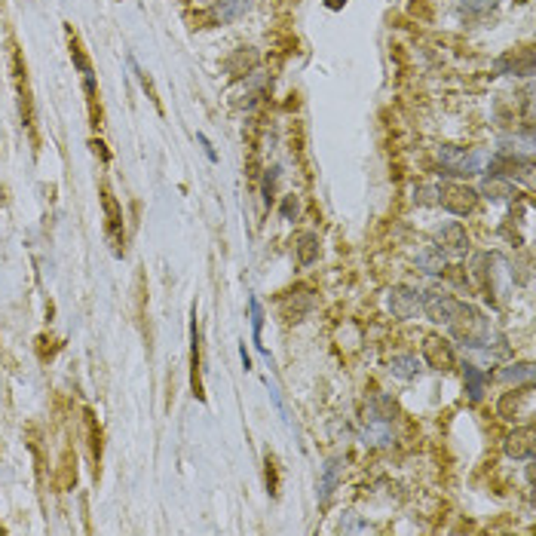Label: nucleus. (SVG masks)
I'll return each instance as SVG.
<instances>
[{
    "mask_svg": "<svg viewBox=\"0 0 536 536\" xmlns=\"http://www.w3.org/2000/svg\"><path fill=\"white\" fill-rule=\"evenodd\" d=\"M438 163L448 175H475L482 172V153L463 151V147H441Z\"/></svg>",
    "mask_w": 536,
    "mask_h": 536,
    "instance_id": "f257e3e1",
    "label": "nucleus"
},
{
    "mask_svg": "<svg viewBox=\"0 0 536 536\" xmlns=\"http://www.w3.org/2000/svg\"><path fill=\"white\" fill-rule=\"evenodd\" d=\"M13 80H16V92H18V110H22V123L34 132V98H31V86H28V68L22 52L13 46Z\"/></svg>",
    "mask_w": 536,
    "mask_h": 536,
    "instance_id": "f03ea898",
    "label": "nucleus"
},
{
    "mask_svg": "<svg viewBox=\"0 0 536 536\" xmlns=\"http://www.w3.org/2000/svg\"><path fill=\"white\" fill-rule=\"evenodd\" d=\"M436 193H438L441 206H445L450 215H469V211L475 209V202H478V193L463 187V184H441Z\"/></svg>",
    "mask_w": 536,
    "mask_h": 536,
    "instance_id": "7ed1b4c3",
    "label": "nucleus"
},
{
    "mask_svg": "<svg viewBox=\"0 0 536 536\" xmlns=\"http://www.w3.org/2000/svg\"><path fill=\"white\" fill-rule=\"evenodd\" d=\"M420 303H423V310H426V316L432 322H445V325L457 316V310H460V301L454 298V294H448V291H429Z\"/></svg>",
    "mask_w": 536,
    "mask_h": 536,
    "instance_id": "20e7f679",
    "label": "nucleus"
},
{
    "mask_svg": "<svg viewBox=\"0 0 536 536\" xmlns=\"http://www.w3.org/2000/svg\"><path fill=\"white\" fill-rule=\"evenodd\" d=\"M500 414H503V417H509V420H524V423H530V420H533V386H528V390H518V392H509V395H503Z\"/></svg>",
    "mask_w": 536,
    "mask_h": 536,
    "instance_id": "39448f33",
    "label": "nucleus"
},
{
    "mask_svg": "<svg viewBox=\"0 0 536 536\" xmlns=\"http://www.w3.org/2000/svg\"><path fill=\"white\" fill-rule=\"evenodd\" d=\"M101 206H105V218H107V236L114 243L117 252H123V243H126V233H123V211H120L114 193L107 187H101Z\"/></svg>",
    "mask_w": 536,
    "mask_h": 536,
    "instance_id": "423d86ee",
    "label": "nucleus"
},
{
    "mask_svg": "<svg viewBox=\"0 0 536 536\" xmlns=\"http://www.w3.org/2000/svg\"><path fill=\"white\" fill-rule=\"evenodd\" d=\"M190 386L199 402L206 399V392H202V344H199L197 313H193V322H190Z\"/></svg>",
    "mask_w": 536,
    "mask_h": 536,
    "instance_id": "0eeeda50",
    "label": "nucleus"
},
{
    "mask_svg": "<svg viewBox=\"0 0 536 536\" xmlns=\"http://www.w3.org/2000/svg\"><path fill=\"white\" fill-rule=\"evenodd\" d=\"M420 301H423V298H420V291L399 285V289H392V291H390V313H392L395 319H411L414 313H417Z\"/></svg>",
    "mask_w": 536,
    "mask_h": 536,
    "instance_id": "6e6552de",
    "label": "nucleus"
},
{
    "mask_svg": "<svg viewBox=\"0 0 536 536\" xmlns=\"http://www.w3.org/2000/svg\"><path fill=\"white\" fill-rule=\"evenodd\" d=\"M423 356H426V362L432 368H438V371L454 368V349H450V344L448 340H441V337H426V344H423Z\"/></svg>",
    "mask_w": 536,
    "mask_h": 536,
    "instance_id": "1a4fd4ad",
    "label": "nucleus"
},
{
    "mask_svg": "<svg viewBox=\"0 0 536 536\" xmlns=\"http://www.w3.org/2000/svg\"><path fill=\"white\" fill-rule=\"evenodd\" d=\"M533 429H521L515 432V436H509V441H506V454H509L512 460H530L533 457Z\"/></svg>",
    "mask_w": 536,
    "mask_h": 536,
    "instance_id": "9d476101",
    "label": "nucleus"
},
{
    "mask_svg": "<svg viewBox=\"0 0 536 536\" xmlns=\"http://www.w3.org/2000/svg\"><path fill=\"white\" fill-rule=\"evenodd\" d=\"M337 478H340V460H328L325 472H322V482H319V506H328L331 494H334V487H337Z\"/></svg>",
    "mask_w": 536,
    "mask_h": 536,
    "instance_id": "9b49d317",
    "label": "nucleus"
},
{
    "mask_svg": "<svg viewBox=\"0 0 536 536\" xmlns=\"http://www.w3.org/2000/svg\"><path fill=\"white\" fill-rule=\"evenodd\" d=\"M83 423H86V438H89V450H92V460H95V475H98V463H101V429H98V420L92 411H83Z\"/></svg>",
    "mask_w": 536,
    "mask_h": 536,
    "instance_id": "f8f14e48",
    "label": "nucleus"
},
{
    "mask_svg": "<svg viewBox=\"0 0 536 536\" xmlns=\"http://www.w3.org/2000/svg\"><path fill=\"white\" fill-rule=\"evenodd\" d=\"M463 380H466V392H469V399H472V402H478V399H482V395H484V383H487V377L482 374V371H478V368L475 365H463Z\"/></svg>",
    "mask_w": 536,
    "mask_h": 536,
    "instance_id": "ddd939ff",
    "label": "nucleus"
},
{
    "mask_svg": "<svg viewBox=\"0 0 536 536\" xmlns=\"http://www.w3.org/2000/svg\"><path fill=\"white\" fill-rule=\"evenodd\" d=\"M438 236H441V243L450 245V248H457V252H463V248L469 245L466 230H463V224H460V221H450V224H445Z\"/></svg>",
    "mask_w": 536,
    "mask_h": 536,
    "instance_id": "4468645a",
    "label": "nucleus"
},
{
    "mask_svg": "<svg viewBox=\"0 0 536 536\" xmlns=\"http://www.w3.org/2000/svg\"><path fill=\"white\" fill-rule=\"evenodd\" d=\"M68 46H71V59L74 64H77V71L86 77V74H92V62L86 59V52H83V43H80V37L74 28H68Z\"/></svg>",
    "mask_w": 536,
    "mask_h": 536,
    "instance_id": "2eb2a0df",
    "label": "nucleus"
},
{
    "mask_svg": "<svg viewBox=\"0 0 536 536\" xmlns=\"http://www.w3.org/2000/svg\"><path fill=\"white\" fill-rule=\"evenodd\" d=\"M390 371L395 377H402V380H411V377L420 374V362H417V356H395L390 362Z\"/></svg>",
    "mask_w": 536,
    "mask_h": 536,
    "instance_id": "dca6fc26",
    "label": "nucleus"
},
{
    "mask_svg": "<svg viewBox=\"0 0 536 536\" xmlns=\"http://www.w3.org/2000/svg\"><path fill=\"white\" fill-rule=\"evenodd\" d=\"M248 6H252L248 0H221V4L215 6V18L218 22H233V18L243 16Z\"/></svg>",
    "mask_w": 536,
    "mask_h": 536,
    "instance_id": "f3484780",
    "label": "nucleus"
},
{
    "mask_svg": "<svg viewBox=\"0 0 536 536\" xmlns=\"http://www.w3.org/2000/svg\"><path fill=\"white\" fill-rule=\"evenodd\" d=\"M484 193L494 199H512L515 197V184L500 178V175H491V178L484 181Z\"/></svg>",
    "mask_w": 536,
    "mask_h": 536,
    "instance_id": "a211bd4d",
    "label": "nucleus"
},
{
    "mask_svg": "<svg viewBox=\"0 0 536 536\" xmlns=\"http://www.w3.org/2000/svg\"><path fill=\"white\" fill-rule=\"evenodd\" d=\"M500 377L506 383H533V365L530 362H521V365H509L503 368Z\"/></svg>",
    "mask_w": 536,
    "mask_h": 536,
    "instance_id": "6ab92c4d",
    "label": "nucleus"
},
{
    "mask_svg": "<svg viewBox=\"0 0 536 536\" xmlns=\"http://www.w3.org/2000/svg\"><path fill=\"white\" fill-rule=\"evenodd\" d=\"M417 264H420L426 273L436 276V273H441V267H445V252H441L438 245H436V248H426V252L417 255Z\"/></svg>",
    "mask_w": 536,
    "mask_h": 536,
    "instance_id": "aec40b11",
    "label": "nucleus"
},
{
    "mask_svg": "<svg viewBox=\"0 0 536 536\" xmlns=\"http://www.w3.org/2000/svg\"><path fill=\"white\" fill-rule=\"evenodd\" d=\"M316 255H319V239L313 236V233H303L301 243H298V261L307 267V264L316 261Z\"/></svg>",
    "mask_w": 536,
    "mask_h": 536,
    "instance_id": "412c9836",
    "label": "nucleus"
},
{
    "mask_svg": "<svg viewBox=\"0 0 536 536\" xmlns=\"http://www.w3.org/2000/svg\"><path fill=\"white\" fill-rule=\"evenodd\" d=\"M248 310H252V328H255V346L264 353V344H261V328H264V307L257 298H248Z\"/></svg>",
    "mask_w": 536,
    "mask_h": 536,
    "instance_id": "4be33fe9",
    "label": "nucleus"
},
{
    "mask_svg": "<svg viewBox=\"0 0 536 536\" xmlns=\"http://www.w3.org/2000/svg\"><path fill=\"white\" fill-rule=\"evenodd\" d=\"M267 491H270V496L279 494V475H276V460L267 457Z\"/></svg>",
    "mask_w": 536,
    "mask_h": 536,
    "instance_id": "5701e85b",
    "label": "nucleus"
},
{
    "mask_svg": "<svg viewBox=\"0 0 536 536\" xmlns=\"http://www.w3.org/2000/svg\"><path fill=\"white\" fill-rule=\"evenodd\" d=\"M276 178H279V169H267V178H264V199H267V206H270V199H273Z\"/></svg>",
    "mask_w": 536,
    "mask_h": 536,
    "instance_id": "b1692460",
    "label": "nucleus"
},
{
    "mask_svg": "<svg viewBox=\"0 0 536 536\" xmlns=\"http://www.w3.org/2000/svg\"><path fill=\"white\" fill-rule=\"evenodd\" d=\"M491 6L494 0H469V4H463V13H487Z\"/></svg>",
    "mask_w": 536,
    "mask_h": 536,
    "instance_id": "393cba45",
    "label": "nucleus"
},
{
    "mask_svg": "<svg viewBox=\"0 0 536 536\" xmlns=\"http://www.w3.org/2000/svg\"><path fill=\"white\" fill-rule=\"evenodd\" d=\"M138 80H141V89L147 92V98H151V101H153V105H156V107H160V98H156V89H153V83H151V80H147V74H141V71H138Z\"/></svg>",
    "mask_w": 536,
    "mask_h": 536,
    "instance_id": "a878e982",
    "label": "nucleus"
},
{
    "mask_svg": "<svg viewBox=\"0 0 536 536\" xmlns=\"http://www.w3.org/2000/svg\"><path fill=\"white\" fill-rule=\"evenodd\" d=\"M282 215H285V221H291L294 215H298V202H294V197H285V202H282Z\"/></svg>",
    "mask_w": 536,
    "mask_h": 536,
    "instance_id": "bb28decb",
    "label": "nucleus"
},
{
    "mask_svg": "<svg viewBox=\"0 0 536 536\" xmlns=\"http://www.w3.org/2000/svg\"><path fill=\"white\" fill-rule=\"evenodd\" d=\"M199 144H202V147H206V156H209V160H211V163H215V160H218V156H215V151H211V141H209V138H206V135H199Z\"/></svg>",
    "mask_w": 536,
    "mask_h": 536,
    "instance_id": "cd10ccee",
    "label": "nucleus"
},
{
    "mask_svg": "<svg viewBox=\"0 0 536 536\" xmlns=\"http://www.w3.org/2000/svg\"><path fill=\"white\" fill-rule=\"evenodd\" d=\"M328 6H331V9H337V6H344V0H328Z\"/></svg>",
    "mask_w": 536,
    "mask_h": 536,
    "instance_id": "c85d7f7f",
    "label": "nucleus"
}]
</instances>
